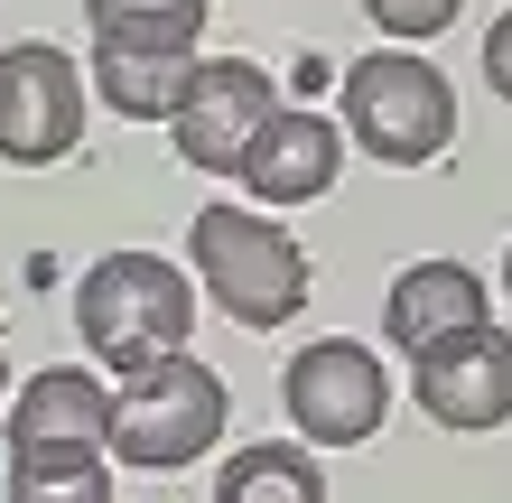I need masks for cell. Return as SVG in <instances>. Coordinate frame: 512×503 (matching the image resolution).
Returning a JSON list of instances; mask_svg holds the SVG:
<instances>
[{
    "mask_svg": "<svg viewBox=\"0 0 512 503\" xmlns=\"http://www.w3.org/2000/svg\"><path fill=\"white\" fill-rule=\"evenodd\" d=\"M84 140V66L47 38H19L0 56V159L56 168Z\"/></svg>",
    "mask_w": 512,
    "mask_h": 503,
    "instance_id": "obj_6",
    "label": "cell"
},
{
    "mask_svg": "<svg viewBox=\"0 0 512 503\" xmlns=\"http://www.w3.org/2000/svg\"><path fill=\"white\" fill-rule=\"evenodd\" d=\"M10 438H103L112 448V392L84 364L28 373V392H10Z\"/></svg>",
    "mask_w": 512,
    "mask_h": 503,
    "instance_id": "obj_11",
    "label": "cell"
},
{
    "mask_svg": "<svg viewBox=\"0 0 512 503\" xmlns=\"http://www.w3.org/2000/svg\"><path fill=\"white\" fill-rule=\"evenodd\" d=\"M103 438H10V503H112Z\"/></svg>",
    "mask_w": 512,
    "mask_h": 503,
    "instance_id": "obj_12",
    "label": "cell"
},
{
    "mask_svg": "<svg viewBox=\"0 0 512 503\" xmlns=\"http://www.w3.org/2000/svg\"><path fill=\"white\" fill-rule=\"evenodd\" d=\"M270 103H280V84H270L252 56H196L187 84H177V159L205 168V177H233V159H243V140L270 122Z\"/></svg>",
    "mask_w": 512,
    "mask_h": 503,
    "instance_id": "obj_8",
    "label": "cell"
},
{
    "mask_svg": "<svg viewBox=\"0 0 512 503\" xmlns=\"http://www.w3.org/2000/svg\"><path fill=\"white\" fill-rule=\"evenodd\" d=\"M94 47H131V56H196L215 0H84Z\"/></svg>",
    "mask_w": 512,
    "mask_h": 503,
    "instance_id": "obj_13",
    "label": "cell"
},
{
    "mask_svg": "<svg viewBox=\"0 0 512 503\" xmlns=\"http://www.w3.org/2000/svg\"><path fill=\"white\" fill-rule=\"evenodd\" d=\"M0 410H10V345H0Z\"/></svg>",
    "mask_w": 512,
    "mask_h": 503,
    "instance_id": "obj_18",
    "label": "cell"
},
{
    "mask_svg": "<svg viewBox=\"0 0 512 503\" xmlns=\"http://www.w3.org/2000/svg\"><path fill=\"white\" fill-rule=\"evenodd\" d=\"M410 401L429 410L438 429H503L512 420V327H494V317H475V327L438 336L429 354H410Z\"/></svg>",
    "mask_w": 512,
    "mask_h": 503,
    "instance_id": "obj_7",
    "label": "cell"
},
{
    "mask_svg": "<svg viewBox=\"0 0 512 503\" xmlns=\"http://www.w3.org/2000/svg\"><path fill=\"white\" fill-rule=\"evenodd\" d=\"M345 140L382 168H429L457 140V84H447L410 38H391L345 66Z\"/></svg>",
    "mask_w": 512,
    "mask_h": 503,
    "instance_id": "obj_4",
    "label": "cell"
},
{
    "mask_svg": "<svg viewBox=\"0 0 512 503\" xmlns=\"http://www.w3.org/2000/svg\"><path fill=\"white\" fill-rule=\"evenodd\" d=\"M503 289H512V252H503Z\"/></svg>",
    "mask_w": 512,
    "mask_h": 503,
    "instance_id": "obj_19",
    "label": "cell"
},
{
    "mask_svg": "<svg viewBox=\"0 0 512 503\" xmlns=\"http://www.w3.org/2000/svg\"><path fill=\"white\" fill-rule=\"evenodd\" d=\"M215 503H326V476L308 448H280V438H261V448H233L224 476H215Z\"/></svg>",
    "mask_w": 512,
    "mask_h": 503,
    "instance_id": "obj_14",
    "label": "cell"
},
{
    "mask_svg": "<svg viewBox=\"0 0 512 503\" xmlns=\"http://www.w3.org/2000/svg\"><path fill=\"white\" fill-rule=\"evenodd\" d=\"M224 373L196 364L187 345L159 354V364L122 373V392H112V466H140V476H177V466L215 457L224 438Z\"/></svg>",
    "mask_w": 512,
    "mask_h": 503,
    "instance_id": "obj_3",
    "label": "cell"
},
{
    "mask_svg": "<svg viewBox=\"0 0 512 503\" xmlns=\"http://www.w3.org/2000/svg\"><path fill=\"white\" fill-rule=\"evenodd\" d=\"M75 336L103 354L112 373H140L196 336V280L168 252H103L75 280Z\"/></svg>",
    "mask_w": 512,
    "mask_h": 503,
    "instance_id": "obj_2",
    "label": "cell"
},
{
    "mask_svg": "<svg viewBox=\"0 0 512 503\" xmlns=\"http://www.w3.org/2000/svg\"><path fill=\"white\" fill-rule=\"evenodd\" d=\"M475 317H494V308H485V280H475L466 261H410V271L391 280V299H382V336L401 354H429L438 336L475 327Z\"/></svg>",
    "mask_w": 512,
    "mask_h": 503,
    "instance_id": "obj_10",
    "label": "cell"
},
{
    "mask_svg": "<svg viewBox=\"0 0 512 503\" xmlns=\"http://www.w3.org/2000/svg\"><path fill=\"white\" fill-rule=\"evenodd\" d=\"M187 271L205 280V299H215L233 327H252V336L289 327V317L308 308V289H317L308 252H298L270 215L233 205V196H224V205H196V224H187Z\"/></svg>",
    "mask_w": 512,
    "mask_h": 503,
    "instance_id": "obj_1",
    "label": "cell"
},
{
    "mask_svg": "<svg viewBox=\"0 0 512 503\" xmlns=\"http://www.w3.org/2000/svg\"><path fill=\"white\" fill-rule=\"evenodd\" d=\"M233 177L252 187V205H317L345 177V122H326L308 103H270V122L243 140Z\"/></svg>",
    "mask_w": 512,
    "mask_h": 503,
    "instance_id": "obj_9",
    "label": "cell"
},
{
    "mask_svg": "<svg viewBox=\"0 0 512 503\" xmlns=\"http://www.w3.org/2000/svg\"><path fill=\"white\" fill-rule=\"evenodd\" d=\"M196 56H131V47H94V84L122 122H168L177 112V84H187Z\"/></svg>",
    "mask_w": 512,
    "mask_h": 503,
    "instance_id": "obj_15",
    "label": "cell"
},
{
    "mask_svg": "<svg viewBox=\"0 0 512 503\" xmlns=\"http://www.w3.org/2000/svg\"><path fill=\"white\" fill-rule=\"evenodd\" d=\"M485 84H494L503 103H512V10H503V19L485 28Z\"/></svg>",
    "mask_w": 512,
    "mask_h": 503,
    "instance_id": "obj_17",
    "label": "cell"
},
{
    "mask_svg": "<svg viewBox=\"0 0 512 503\" xmlns=\"http://www.w3.org/2000/svg\"><path fill=\"white\" fill-rule=\"evenodd\" d=\"M457 10H466V0H364V19L382 28V38H438V28H457Z\"/></svg>",
    "mask_w": 512,
    "mask_h": 503,
    "instance_id": "obj_16",
    "label": "cell"
},
{
    "mask_svg": "<svg viewBox=\"0 0 512 503\" xmlns=\"http://www.w3.org/2000/svg\"><path fill=\"white\" fill-rule=\"evenodd\" d=\"M280 401H289V420H298V438H308V448H364V438L391 420V373H382L373 345L317 336V345L289 354Z\"/></svg>",
    "mask_w": 512,
    "mask_h": 503,
    "instance_id": "obj_5",
    "label": "cell"
}]
</instances>
